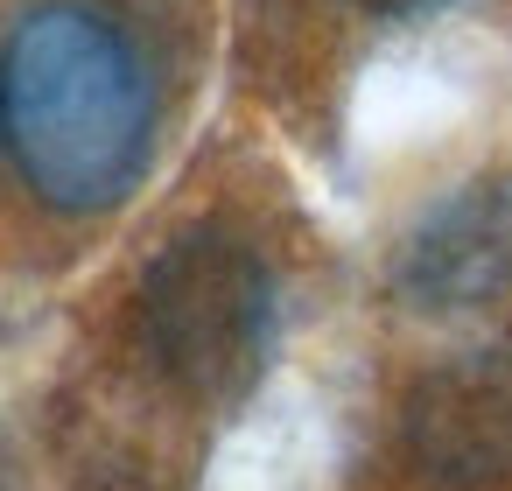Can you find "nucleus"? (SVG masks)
Wrapping results in <instances>:
<instances>
[{
    "label": "nucleus",
    "instance_id": "1",
    "mask_svg": "<svg viewBox=\"0 0 512 491\" xmlns=\"http://www.w3.org/2000/svg\"><path fill=\"white\" fill-rule=\"evenodd\" d=\"M176 99V0H0V176L43 218H113L148 183Z\"/></svg>",
    "mask_w": 512,
    "mask_h": 491
},
{
    "label": "nucleus",
    "instance_id": "2",
    "mask_svg": "<svg viewBox=\"0 0 512 491\" xmlns=\"http://www.w3.org/2000/svg\"><path fill=\"white\" fill-rule=\"evenodd\" d=\"M281 316L288 295L267 246L239 225H190L134 281V358L176 407L218 414L260 386Z\"/></svg>",
    "mask_w": 512,
    "mask_h": 491
},
{
    "label": "nucleus",
    "instance_id": "3",
    "mask_svg": "<svg viewBox=\"0 0 512 491\" xmlns=\"http://www.w3.org/2000/svg\"><path fill=\"white\" fill-rule=\"evenodd\" d=\"M407 491H512V344L421 365L393 400Z\"/></svg>",
    "mask_w": 512,
    "mask_h": 491
},
{
    "label": "nucleus",
    "instance_id": "4",
    "mask_svg": "<svg viewBox=\"0 0 512 491\" xmlns=\"http://www.w3.org/2000/svg\"><path fill=\"white\" fill-rule=\"evenodd\" d=\"M400 295L428 316L512 302V169L442 197L400 246Z\"/></svg>",
    "mask_w": 512,
    "mask_h": 491
},
{
    "label": "nucleus",
    "instance_id": "5",
    "mask_svg": "<svg viewBox=\"0 0 512 491\" xmlns=\"http://www.w3.org/2000/svg\"><path fill=\"white\" fill-rule=\"evenodd\" d=\"M344 8L365 15V22H428V15L456 8V0H344Z\"/></svg>",
    "mask_w": 512,
    "mask_h": 491
}]
</instances>
